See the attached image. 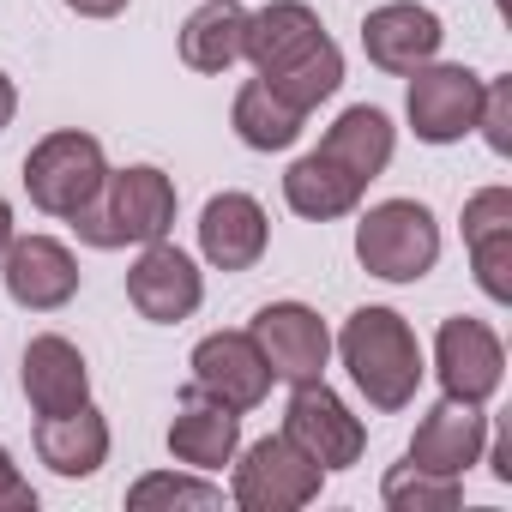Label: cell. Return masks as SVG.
<instances>
[{"mask_svg":"<svg viewBox=\"0 0 512 512\" xmlns=\"http://www.w3.org/2000/svg\"><path fill=\"white\" fill-rule=\"evenodd\" d=\"M127 506H223V488L205 482V476H169V470H157V476H139L127 488Z\"/></svg>","mask_w":512,"mask_h":512,"instance_id":"cell-27","label":"cell"},{"mask_svg":"<svg viewBox=\"0 0 512 512\" xmlns=\"http://www.w3.org/2000/svg\"><path fill=\"white\" fill-rule=\"evenodd\" d=\"M266 241H272V223H266V205L253 193H211L205 199V211H199V253L217 272L260 266Z\"/></svg>","mask_w":512,"mask_h":512,"instance_id":"cell-14","label":"cell"},{"mask_svg":"<svg viewBox=\"0 0 512 512\" xmlns=\"http://www.w3.org/2000/svg\"><path fill=\"white\" fill-rule=\"evenodd\" d=\"M235 446H241V416H235L229 404L205 398V392H193V398L175 410V422H169V452H175L187 470H199V476L235 464Z\"/></svg>","mask_w":512,"mask_h":512,"instance_id":"cell-19","label":"cell"},{"mask_svg":"<svg viewBox=\"0 0 512 512\" xmlns=\"http://www.w3.org/2000/svg\"><path fill=\"white\" fill-rule=\"evenodd\" d=\"M103 175H109L103 145H97L91 133H79V127H61V133L37 139L31 157H25V193H31V205L49 211V217H73V211L103 187Z\"/></svg>","mask_w":512,"mask_h":512,"instance_id":"cell-5","label":"cell"},{"mask_svg":"<svg viewBox=\"0 0 512 512\" xmlns=\"http://www.w3.org/2000/svg\"><path fill=\"white\" fill-rule=\"evenodd\" d=\"M476 109H482V79L470 67L428 61V67L410 73L404 115H410V133L422 145H452V139L476 133Z\"/></svg>","mask_w":512,"mask_h":512,"instance_id":"cell-8","label":"cell"},{"mask_svg":"<svg viewBox=\"0 0 512 512\" xmlns=\"http://www.w3.org/2000/svg\"><path fill=\"white\" fill-rule=\"evenodd\" d=\"M482 446H488V416L482 404H458V398H440L416 434H410V464L434 470V476H464L470 464H482Z\"/></svg>","mask_w":512,"mask_h":512,"instance_id":"cell-15","label":"cell"},{"mask_svg":"<svg viewBox=\"0 0 512 512\" xmlns=\"http://www.w3.org/2000/svg\"><path fill=\"white\" fill-rule=\"evenodd\" d=\"M446 31L428 7H416V0H392V7H374L362 19V55L380 67V73H398L410 79L416 67H428L440 55Z\"/></svg>","mask_w":512,"mask_h":512,"instance_id":"cell-13","label":"cell"},{"mask_svg":"<svg viewBox=\"0 0 512 512\" xmlns=\"http://www.w3.org/2000/svg\"><path fill=\"white\" fill-rule=\"evenodd\" d=\"M338 356L374 410H404L422 386V344L398 308H356L338 332Z\"/></svg>","mask_w":512,"mask_h":512,"instance_id":"cell-2","label":"cell"},{"mask_svg":"<svg viewBox=\"0 0 512 512\" xmlns=\"http://www.w3.org/2000/svg\"><path fill=\"white\" fill-rule=\"evenodd\" d=\"M464 247L488 302H512V193L482 187L464 199Z\"/></svg>","mask_w":512,"mask_h":512,"instance_id":"cell-16","label":"cell"},{"mask_svg":"<svg viewBox=\"0 0 512 512\" xmlns=\"http://www.w3.org/2000/svg\"><path fill=\"white\" fill-rule=\"evenodd\" d=\"M247 43V13L235 0H199L181 25V61L193 73H229Z\"/></svg>","mask_w":512,"mask_h":512,"instance_id":"cell-23","label":"cell"},{"mask_svg":"<svg viewBox=\"0 0 512 512\" xmlns=\"http://www.w3.org/2000/svg\"><path fill=\"white\" fill-rule=\"evenodd\" d=\"M266 85H272V91H278L296 115H314V109H320V103L344 85V49L326 37V43H314L302 61H290L284 73H272Z\"/></svg>","mask_w":512,"mask_h":512,"instance_id":"cell-25","label":"cell"},{"mask_svg":"<svg viewBox=\"0 0 512 512\" xmlns=\"http://www.w3.org/2000/svg\"><path fill=\"white\" fill-rule=\"evenodd\" d=\"M79 229L85 247H145V241H163L175 229V181L151 163H133V169H109L103 187L67 217Z\"/></svg>","mask_w":512,"mask_h":512,"instance_id":"cell-1","label":"cell"},{"mask_svg":"<svg viewBox=\"0 0 512 512\" xmlns=\"http://www.w3.org/2000/svg\"><path fill=\"white\" fill-rule=\"evenodd\" d=\"M284 440L296 452H308L320 470H350L368 446V428H362V416H350V404L326 380H308V386H290Z\"/></svg>","mask_w":512,"mask_h":512,"instance_id":"cell-6","label":"cell"},{"mask_svg":"<svg viewBox=\"0 0 512 512\" xmlns=\"http://www.w3.org/2000/svg\"><path fill=\"white\" fill-rule=\"evenodd\" d=\"M362 193H368V181H362V175H350L344 163L320 157V151L296 157V163H290V175H284V199H290V211H296V217H308V223L350 217V211L362 205Z\"/></svg>","mask_w":512,"mask_h":512,"instance_id":"cell-20","label":"cell"},{"mask_svg":"<svg viewBox=\"0 0 512 512\" xmlns=\"http://www.w3.org/2000/svg\"><path fill=\"white\" fill-rule=\"evenodd\" d=\"M19 386H25V398H31L37 416H61V410L91 404V368H85L79 344L61 338V332H43V338L25 344Z\"/></svg>","mask_w":512,"mask_h":512,"instance_id":"cell-17","label":"cell"},{"mask_svg":"<svg viewBox=\"0 0 512 512\" xmlns=\"http://www.w3.org/2000/svg\"><path fill=\"white\" fill-rule=\"evenodd\" d=\"M434 374H440V392L458 398V404H488L506 380V344L494 326L470 320V314H452L440 332H434Z\"/></svg>","mask_w":512,"mask_h":512,"instance_id":"cell-9","label":"cell"},{"mask_svg":"<svg viewBox=\"0 0 512 512\" xmlns=\"http://www.w3.org/2000/svg\"><path fill=\"white\" fill-rule=\"evenodd\" d=\"M302 121H308V115H296L266 79H247V85L235 91V109H229L235 139L253 145V151H290V145L302 139Z\"/></svg>","mask_w":512,"mask_h":512,"instance_id":"cell-24","label":"cell"},{"mask_svg":"<svg viewBox=\"0 0 512 512\" xmlns=\"http://www.w3.org/2000/svg\"><path fill=\"white\" fill-rule=\"evenodd\" d=\"M380 500H386L392 512H452V506L464 500V476H434V470H422V464L404 458V464L386 470Z\"/></svg>","mask_w":512,"mask_h":512,"instance_id":"cell-26","label":"cell"},{"mask_svg":"<svg viewBox=\"0 0 512 512\" xmlns=\"http://www.w3.org/2000/svg\"><path fill=\"white\" fill-rule=\"evenodd\" d=\"M127 302L139 308V320L151 326H175V320H193L199 302H205V278L187 253L163 235V241H145L139 260L127 266Z\"/></svg>","mask_w":512,"mask_h":512,"instance_id":"cell-10","label":"cell"},{"mask_svg":"<svg viewBox=\"0 0 512 512\" xmlns=\"http://www.w3.org/2000/svg\"><path fill=\"white\" fill-rule=\"evenodd\" d=\"M0 512H37V488L19 476V464H13L7 446H0Z\"/></svg>","mask_w":512,"mask_h":512,"instance_id":"cell-29","label":"cell"},{"mask_svg":"<svg viewBox=\"0 0 512 512\" xmlns=\"http://www.w3.org/2000/svg\"><path fill=\"white\" fill-rule=\"evenodd\" d=\"M67 7L79 19H115V13H127V0H67Z\"/></svg>","mask_w":512,"mask_h":512,"instance_id":"cell-30","label":"cell"},{"mask_svg":"<svg viewBox=\"0 0 512 512\" xmlns=\"http://www.w3.org/2000/svg\"><path fill=\"white\" fill-rule=\"evenodd\" d=\"M247 338L260 344L272 380L284 386H308V380H326V362H332V332L326 320L308 308V302H266L253 314Z\"/></svg>","mask_w":512,"mask_h":512,"instance_id":"cell-7","label":"cell"},{"mask_svg":"<svg viewBox=\"0 0 512 512\" xmlns=\"http://www.w3.org/2000/svg\"><path fill=\"white\" fill-rule=\"evenodd\" d=\"M356 260L380 284H416L440 260V223L422 199H380L356 223Z\"/></svg>","mask_w":512,"mask_h":512,"instance_id":"cell-3","label":"cell"},{"mask_svg":"<svg viewBox=\"0 0 512 512\" xmlns=\"http://www.w3.org/2000/svg\"><path fill=\"white\" fill-rule=\"evenodd\" d=\"M320 488H326V470L308 452H296L284 434L253 440L229 476V500L241 512H296V506L320 500Z\"/></svg>","mask_w":512,"mask_h":512,"instance_id":"cell-4","label":"cell"},{"mask_svg":"<svg viewBox=\"0 0 512 512\" xmlns=\"http://www.w3.org/2000/svg\"><path fill=\"white\" fill-rule=\"evenodd\" d=\"M0 278H7V296L31 314H55L79 296V260L55 235H13L0 253Z\"/></svg>","mask_w":512,"mask_h":512,"instance_id":"cell-12","label":"cell"},{"mask_svg":"<svg viewBox=\"0 0 512 512\" xmlns=\"http://www.w3.org/2000/svg\"><path fill=\"white\" fill-rule=\"evenodd\" d=\"M37 458L55 476H97L109 464V422L91 404L61 410V416H43L37 422Z\"/></svg>","mask_w":512,"mask_h":512,"instance_id":"cell-21","label":"cell"},{"mask_svg":"<svg viewBox=\"0 0 512 512\" xmlns=\"http://www.w3.org/2000/svg\"><path fill=\"white\" fill-rule=\"evenodd\" d=\"M392 145H398V133H392L386 109H374V103H356V109H344V115L326 127V139H320V157H332V163H344L350 175L374 181V175H386V163H392Z\"/></svg>","mask_w":512,"mask_h":512,"instance_id":"cell-22","label":"cell"},{"mask_svg":"<svg viewBox=\"0 0 512 512\" xmlns=\"http://www.w3.org/2000/svg\"><path fill=\"white\" fill-rule=\"evenodd\" d=\"M187 368H193V392L229 404L235 416L241 410H260L266 392H272V368H266L260 344H253L247 332H211V338H199Z\"/></svg>","mask_w":512,"mask_h":512,"instance_id":"cell-11","label":"cell"},{"mask_svg":"<svg viewBox=\"0 0 512 512\" xmlns=\"http://www.w3.org/2000/svg\"><path fill=\"white\" fill-rule=\"evenodd\" d=\"M314 43H326V25H320V13L308 7V0H266L260 13H247L241 61H253V73L272 79L290 61H302Z\"/></svg>","mask_w":512,"mask_h":512,"instance_id":"cell-18","label":"cell"},{"mask_svg":"<svg viewBox=\"0 0 512 512\" xmlns=\"http://www.w3.org/2000/svg\"><path fill=\"white\" fill-rule=\"evenodd\" d=\"M13 115H19V91H13V79L0 73V133L13 127Z\"/></svg>","mask_w":512,"mask_h":512,"instance_id":"cell-31","label":"cell"},{"mask_svg":"<svg viewBox=\"0 0 512 512\" xmlns=\"http://www.w3.org/2000/svg\"><path fill=\"white\" fill-rule=\"evenodd\" d=\"M476 127L488 139L494 157L512 151V79H482V109H476Z\"/></svg>","mask_w":512,"mask_h":512,"instance_id":"cell-28","label":"cell"},{"mask_svg":"<svg viewBox=\"0 0 512 512\" xmlns=\"http://www.w3.org/2000/svg\"><path fill=\"white\" fill-rule=\"evenodd\" d=\"M7 241H13V205L0 199V253H7Z\"/></svg>","mask_w":512,"mask_h":512,"instance_id":"cell-32","label":"cell"}]
</instances>
